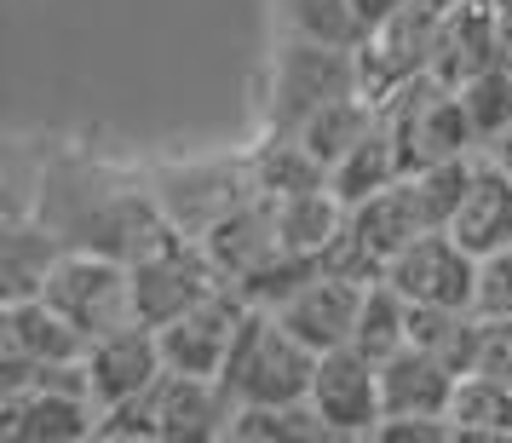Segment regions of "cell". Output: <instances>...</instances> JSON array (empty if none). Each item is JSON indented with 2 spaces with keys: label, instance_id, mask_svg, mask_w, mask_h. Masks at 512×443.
Here are the masks:
<instances>
[{
  "label": "cell",
  "instance_id": "6da1fadb",
  "mask_svg": "<svg viewBox=\"0 0 512 443\" xmlns=\"http://www.w3.org/2000/svg\"><path fill=\"white\" fill-rule=\"evenodd\" d=\"M311 374H317V351L305 346L277 311L254 305L236 328V346L225 357L219 380H225L231 403L242 409V403H300V397H311Z\"/></svg>",
  "mask_w": 512,
  "mask_h": 443
},
{
  "label": "cell",
  "instance_id": "7a4b0ae2",
  "mask_svg": "<svg viewBox=\"0 0 512 443\" xmlns=\"http://www.w3.org/2000/svg\"><path fill=\"white\" fill-rule=\"evenodd\" d=\"M346 93H363L357 47H328V41L288 35L277 47V64H271V110H265V121L282 127V133H300L323 104Z\"/></svg>",
  "mask_w": 512,
  "mask_h": 443
},
{
  "label": "cell",
  "instance_id": "3957f363",
  "mask_svg": "<svg viewBox=\"0 0 512 443\" xmlns=\"http://www.w3.org/2000/svg\"><path fill=\"white\" fill-rule=\"evenodd\" d=\"M41 300L58 305V311L87 334V340L139 323V305H133V265L116 259V254H87V248H70V254L52 265Z\"/></svg>",
  "mask_w": 512,
  "mask_h": 443
},
{
  "label": "cell",
  "instance_id": "277c9868",
  "mask_svg": "<svg viewBox=\"0 0 512 443\" xmlns=\"http://www.w3.org/2000/svg\"><path fill=\"white\" fill-rule=\"evenodd\" d=\"M213 288H225V271L185 231L167 236L162 248H150L144 259H133V305H139V323L150 328L185 317L190 305H202Z\"/></svg>",
  "mask_w": 512,
  "mask_h": 443
},
{
  "label": "cell",
  "instance_id": "5b68a950",
  "mask_svg": "<svg viewBox=\"0 0 512 443\" xmlns=\"http://www.w3.org/2000/svg\"><path fill=\"white\" fill-rule=\"evenodd\" d=\"M311 409L328 420V438H380V426H386L380 363L357 346L323 351L317 374H311Z\"/></svg>",
  "mask_w": 512,
  "mask_h": 443
},
{
  "label": "cell",
  "instance_id": "8992f818",
  "mask_svg": "<svg viewBox=\"0 0 512 443\" xmlns=\"http://www.w3.org/2000/svg\"><path fill=\"white\" fill-rule=\"evenodd\" d=\"M386 282L409 305H472L478 288V254L455 231H420L403 254L386 265Z\"/></svg>",
  "mask_w": 512,
  "mask_h": 443
},
{
  "label": "cell",
  "instance_id": "52a82bcc",
  "mask_svg": "<svg viewBox=\"0 0 512 443\" xmlns=\"http://www.w3.org/2000/svg\"><path fill=\"white\" fill-rule=\"evenodd\" d=\"M150 420H156V438L162 443H208L231 432L236 403L225 392L219 374H185V369H162L156 386L144 392Z\"/></svg>",
  "mask_w": 512,
  "mask_h": 443
},
{
  "label": "cell",
  "instance_id": "ba28073f",
  "mask_svg": "<svg viewBox=\"0 0 512 443\" xmlns=\"http://www.w3.org/2000/svg\"><path fill=\"white\" fill-rule=\"evenodd\" d=\"M254 305L242 300V288L225 282V288H213L202 305H190L185 317H173V323L156 328V340H162V357L167 369H185V374H219L225 369V357L236 346V328L248 317Z\"/></svg>",
  "mask_w": 512,
  "mask_h": 443
},
{
  "label": "cell",
  "instance_id": "9c48e42d",
  "mask_svg": "<svg viewBox=\"0 0 512 443\" xmlns=\"http://www.w3.org/2000/svg\"><path fill=\"white\" fill-rule=\"evenodd\" d=\"M363 294H369V282L357 277H340V271H317V277H305L288 300L277 305V317L294 334H300L305 346L317 351H334V346H351L357 340V317H363Z\"/></svg>",
  "mask_w": 512,
  "mask_h": 443
},
{
  "label": "cell",
  "instance_id": "30bf717a",
  "mask_svg": "<svg viewBox=\"0 0 512 443\" xmlns=\"http://www.w3.org/2000/svg\"><path fill=\"white\" fill-rule=\"evenodd\" d=\"M0 438L6 443H81L98 438V397L87 392H0Z\"/></svg>",
  "mask_w": 512,
  "mask_h": 443
},
{
  "label": "cell",
  "instance_id": "8fae6325",
  "mask_svg": "<svg viewBox=\"0 0 512 443\" xmlns=\"http://www.w3.org/2000/svg\"><path fill=\"white\" fill-rule=\"evenodd\" d=\"M162 369H167V357H162V340H156L150 323H127L116 334H98L93 346H87V380H93L98 409L144 397Z\"/></svg>",
  "mask_w": 512,
  "mask_h": 443
},
{
  "label": "cell",
  "instance_id": "7c38bea8",
  "mask_svg": "<svg viewBox=\"0 0 512 443\" xmlns=\"http://www.w3.org/2000/svg\"><path fill=\"white\" fill-rule=\"evenodd\" d=\"M380 386H386V420H449L461 374L409 340L403 351H392L380 363Z\"/></svg>",
  "mask_w": 512,
  "mask_h": 443
},
{
  "label": "cell",
  "instance_id": "4fadbf2b",
  "mask_svg": "<svg viewBox=\"0 0 512 443\" xmlns=\"http://www.w3.org/2000/svg\"><path fill=\"white\" fill-rule=\"evenodd\" d=\"M87 346H93V340H87L58 305L41 300V294H35V300H6V311H0V351L29 357L35 369H47V363H81Z\"/></svg>",
  "mask_w": 512,
  "mask_h": 443
},
{
  "label": "cell",
  "instance_id": "5bb4252c",
  "mask_svg": "<svg viewBox=\"0 0 512 443\" xmlns=\"http://www.w3.org/2000/svg\"><path fill=\"white\" fill-rule=\"evenodd\" d=\"M351 236L369 248L380 265H392L409 242H415L420 231H438L432 219H426V208H420V196H415V185H409V173L397 179V185H386V190H374V196H363L357 208H351Z\"/></svg>",
  "mask_w": 512,
  "mask_h": 443
},
{
  "label": "cell",
  "instance_id": "9a60e30c",
  "mask_svg": "<svg viewBox=\"0 0 512 443\" xmlns=\"http://www.w3.org/2000/svg\"><path fill=\"white\" fill-rule=\"evenodd\" d=\"M449 231L461 236L472 254L512 248V173L501 162H489L484 150H478V173H472V185H466Z\"/></svg>",
  "mask_w": 512,
  "mask_h": 443
},
{
  "label": "cell",
  "instance_id": "2e32d148",
  "mask_svg": "<svg viewBox=\"0 0 512 443\" xmlns=\"http://www.w3.org/2000/svg\"><path fill=\"white\" fill-rule=\"evenodd\" d=\"M70 254L64 236L52 231L47 219H6V236H0V282H6V300H35L47 288L52 265Z\"/></svg>",
  "mask_w": 512,
  "mask_h": 443
},
{
  "label": "cell",
  "instance_id": "e0dca14e",
  "mask_svg": "<svg viewBox=\"0 0 512 443\" xmlns=\"http://www.w3.org/2000/svg\"><path fill=\"white\" fill-rule=\"evenodd\" d=\"M277 202V236L288 254H311L323 259L340 231H346L351 208L334 196V185H317V190H300V196H271Z\"/></svg>",
  "mask_w": 512,
  "mask_h": 443
},
{
  "label": "cell",
  "instance_id": "ac0fdd59",
  "mask_svg": "<svg viewBox=\"0 0 512 443\" xmlns=\"http://www.w3.org/2000/svg\"><path fill=\"white\" fill-rule=\"evenodd\" d=\"M248 173H254L259 196H300V190L328 185V167L311 156V144L300 133H282V127H271V139L248 156Z\"/></svg>",
  "mask_w": 512,
  "mask_h": 443
},
{
  "label": "cell",
  "instance_id": "d6986e66",
  "mask_svg": "<svg viewBox=\"0 0 512 443\" xmlns=\"http://www.w3.org/2000/svg\"><path fill=\"white\" fill-rule=\"evenodd\" d=\"M236 443H328V420L311 409V397L300 403H242L231 415Z\"/></svg>",
  "mask_w": 512,
  "mask_h": 443
},
{
  "label": "cell",
  "instance_id": "ffe728a7",
  "mask_svg": "<svg viewBox=\"0 0 512 443\" xmlns=\"http://www.w3.org/2000/svg\"><path fill=\"white\" fill-rule=\"evenodd\" d=\"M374 116H380V104H374L369 93H346V98H334V104H323L317 116L300 127V139L311 144V156L334 173V167L351 156V144L363 139L374 127Z\"/></svg>",
  "mask_w": 512,
  "mask_h": 443
},
{
  "label": "cell",
  "instance_id": "44dd1931",
  "mask_svg": "<svg viewBox=\"0 0 512 443\" xmlns=\"http://www.w3.org/2000/svg\"><path fill=\"white\" fill-rule=\"evenodd\" d=\"M449 420H455V438H512V386L489 374H461Z\"/></svg>",
  "mask_w": 512,
  "mask_h": 443
},
{
  "label": "cell",
  "instance_id": "7402d4cb",
  "mask_svg": "<svg viewBox=\"0 0 512 443\" xmlns=\"http://www.w3.org/2000/svg\"><path fill=\"white\" fill-rule=\"evenodd\" d=\"M409 323H415V305L380 277V282H369V294H363V317H357V340H351V346L369 351L374 363H386L392 351L409 346Z\"/></svg>",
  "mask_w": 512,
  "mask_h": 443
},
{
  "label": "cell",
  "instance_id": "603a6c76",
  "mask_svg": "<svg viewBox=\"0 0 512 443\" xmlns=\"http://www.w3.org/2000/svg\"><path fill=\"white\" fill-rule=\"evenodd\" d=\"M288 35L305 41H328V47H363L369 29L357 18V0H277Z\"/></svg>",
  "mask_w": 512,
  "mask_h": 443
},
{
  "label": "cell",
  "instance_id": "cb8c5ba5",
  "mask_svg": "<svg viewBox=\"0 0 512 443\" xmlns=\"http://www.w3.org/2000/svg\"><path fill=\"white\" fill-rule=\"evenodd\" d=\"M478 317H512V248L478 254V288H472Z\"/></svg>",
  "mask_w": 512,
  "mask_h": 443
},
{
  "label": "cell",
  "instance_id": "d4e9b609",
  "mask_svg": "<svg viewBox=\"0 0 512 443\" xmlns=\"http://www.w3.org/2000/svg\"><path fill=\"white\" fill-rule=\"evenodd\" d=\"M472 374H489V380L512 386V317H484V346H478Z\"/></svg>",
  "mask_w": 512,
  "mask_h": 443
},
{
  "label": "cell",
  "instance_id": "484cf974",
  "mask_svg": "<svg viewBox=\"0 0 512 443\" xmlns=\"http://www.w3.org/2000/svg\"><path fill=\"white\" fill-rule=\"evenodd\" d=\"M380 438L386 443H443V438H455V420H386Z\"/></svg>",
  "mask_w": 512,
  "mask_h": 443
},
{
  "label": "cell",
  "instance_id": "4316f807",
  "mask_svg": "<svg viewBox=\"0 0 512 443\" xmlns=\"http://www.w3.org/2000/svg\"><path fill=\"white\" fill-rule=\"evenodd\" d=\"M403 6H415V0H357V18H363V29L374 35L380 24H392Z\"/></svg>",
  "mask_w": 512,
  "mask_h": 443
},
{
  "label": "cell",
  "instance_id": "83f0119b",
  "mask_svg": "<svg viewBox=\"0 0 512 443\" xmlns=\"http://www.w3.org/2000/svg\"><path fill=\"white\" fill-rule=\"evenodd\" d=\"M484 156H489V162H501V167L512 173V121L495 133V139H484Z\"/></svg>",
  "mask_w": 512,
  "mask_h": 443
}]
</instances>
